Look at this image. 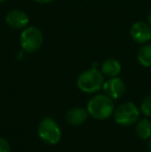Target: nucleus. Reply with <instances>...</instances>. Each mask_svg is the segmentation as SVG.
<instances>
[{"label":"nucleus","instance_id":"nucleus-1","mask_svg":"<svg viewBox=\"0 0 151 152\" xmlns=\"http://www.w3.org/2000/svg\"><path fill=\"white\" fill-rule=\"evenodd\" d=\"M87 111L92 118L97 120L109 118L112 114H114L115 111L113 98L107 94H97L88 102Z\"/></svg>","mask_w":151,"mask_h":152},{"label":"nucleus","instance_id":"nucleus-2","mask_svg":"<svg viewBox=\"0 0 151 152\" xmlns=\"http://www.w3.org/2000/svg\"><path fill=\"white\" fill-rule=\"evenodd\" d=\"M105 83L104 75L96 68H90L83 72L77 79V85L80 90L85 93H95Z\"/></svg>","mask_w":151,"mask_h":152},{"label":"nucleus","instance_id":"nucleus-3","mask_svg":"<svg viewBox=\"0 0 151 152\" xmlns=\"http://www.w3.org/2000/svg\"><path fill=\"white\" fill-rule=\"evenodd\" d=\"M37 134L42 142L49 145H56L61 140V130L54 119L47 117L39 122Z\"/></svg>","mask_w":151,"mask_h":152},{"label":"nucleus","instance_id":"nucleus-4","mask_svg":"<svg viewBox=\"0 0 151 152\" xmlns=\"http://www.w3.org/2000/svg\"><path fill=\"white\" fill-rule=\"evenodd\" d=\"M44 36L40 29L34 26H29L23 29L20 36V44L22 49L27 53H34L42 47Z\"/></svg>","mask_w":151,"mask_h":152},{"label":"nucleus","instance_id":"nucleus-5","mask_svg":"<svg viewBox=\"0 0 151 152\" xmlns=\"http://www.w3.org/2000/svg\"><path fill=\"white\" fill-rule=\"evenodd\" d=\"M140 116V111L133 102H126L119 104L114 111V119L117 124L129 126L135 124Z\"/></svg>","mask_w":151,"mask_h":152},{"label":"nucleus","instance_id":"nucleus-6","mask_svg":"<svg viewBox=\"0 0 151 152\" xmlns=\"http://www.w3.org/2000/svg\"><path fill=\"white\" fill-rule=\"evenodd\" d=\"M131 36L138 44H146L151 40V26L145 22H136L131 28Z\"/></svg>","mask_w":151,"mask_h":152},{"label":"nucleus","instance_id":"nucleus-7","mask_svg":"<svg viewBox=\"0 0 151 152\" xmlns=\"http://www.w3.org/2000/svg\"><path fill=\"white\" fill-rule=\"evenodd\" d=\"M5 22L12 29H24L29 24V17L21 10H12L6 14Z\"/></svg>","mask_w":151,"mask_h":152},{"label":"nucleus","instance_id":"nucleus-8","mask_svg":"<svg viewBox=\"0 0 151 152\" xmlns=\"http://www.w3.org/2000/svg\"><path fill=\"white\" fill-rule=\"evenodd\" d=\"M103 89L108 96L113 99H118L124 94L125 85L123 81L118 77H113L107 80L103 85Z\"/></svg>","mask_w":151,"mask_h":152},{"label":"nucleus","instance_id":"nucleus-9","mask_svg":"<svg viewBox=\"0 0 151 152\" xmlns=\"http://www.w3.org/2000/svg\"><path fill=\"white\" fill-rule=\"evenodd\" d=\"M88 111L82 108H73L67 111L65 115V120L67 123L74 126L82 125L88 118Z\"/></svg>","mask_w":151,"mask_h":152},{"label":"nucleus","instance_id":"nucleus-10","mask_svg":"<svg viewBox=\"0 0 151 152\" xmlns=\"http://www.w3.org/2000/svg\"><path fill=\"white\" fill-rule=\"evenodd\" d=\"M101 72L104 76L109 78L117 77L121 72V63L115 58H109L105 60L101 64Z\"/></svg>","mask_w":151,"mask_h":152},{"label":"nucleus","instance_id":"nucleus-11","mask_svg":"<svg viewBox=\"0 0 151 152\" xmlns=\"http://www.w3.org/2000/svg\"><path fill=\"white\" fill-rule=\"evenodd\" d=\"M136 132L142 140H148L151 138V121L144 118L138 121L136 126Z\"/></svg>","mask_w":151,"mask_h":152},{"label":"nucleus","instance_id":"nucleus-12","mask_svg":"<svg viewBox=\"0 0 151 152\" xmlns=\"http://www.w3.org/2000/svg\"><path fill=\"white\" fill-rule=\"evenodd\" d=\"M138 61L144 67L151 66V45H144L139 49L137 55Z\"/></svg>","mask_w":151,"mask_h":152},{"label":"nucleus","instance_id":"nucleus-13","mask_svg":"<svg viewBox=\"0 0 151 152\" xmlns=\"http://www.w3.org/2000/svg\"><path fill=\"white\" fill-rule=\"evenodd\" d=\"M141 112L145 116H151V95H147L141 104Z\"/></svg>","mask_w":151,"mask_h":152},{"label":"nucleus","instance_id":"nucleus-14","mask_svg":"<svg viewBox=\"0 0 151 152\" xmlns=\"http://www.w3.org/2000/svg\"><path fill=\"white\" fill-rule=\"evenodd\" d=\"M0 152H10L9 143L3 138H0Z\"/></svg>","mask_w":151,"mask_h":152},{"label":"nucleus","instance_id":"nucleus-15","mask_svg":"<svg viewBox=\"0 0 151 152\" xmlns=\"http://www.w3.org/2000/svg\"><path fill=\"white\" fill-rule=\"evenodd\" d=\"M34 1L40 4H47V3H50V2H53L54 0H34Z\"/></svg>","mask_w":151,"mask_h":152},{"label":"nucleus","instance_id":"nucleus-16","mask_svg":"<svg viewBox=\"0 0 151 152\" xmlns=\"http://www.w3.org/2000/svg\"><path fill=\"white\" fill-rule=\"evenodd\" d=\"M147 147H148V150L151 152V138L149 139V141H148V144H147Z\"/></svg>","mask_w":151,"mask_h":152},{"label":"nucleus","instance_id":"nucleus-17","mask_svg":"<svg viewBox=\"0 0 151 152\" xmlns=\"http://www.w3.org/2000/svg\"><path fill=\"white\" fill-rule=\"evenodd\" d=\"M148 22H149V25L151 26V12H150L149 16H148Z\"/></svg>","mask_w":151,"mask_h":152},{"label":"nucleus","instance_id":"nucleus-18","mask_svg":"<svg viewBox=\"0 0 151 152\" xmlns=\"http://www.w3.org/2000/svg\"><path fill=\"white\" fill-rule=\"evenodd\" d=\"M5 1V0H0V2H4Z\"/></svg>","mask_w":151,"mask_h":152}]
</instances>
